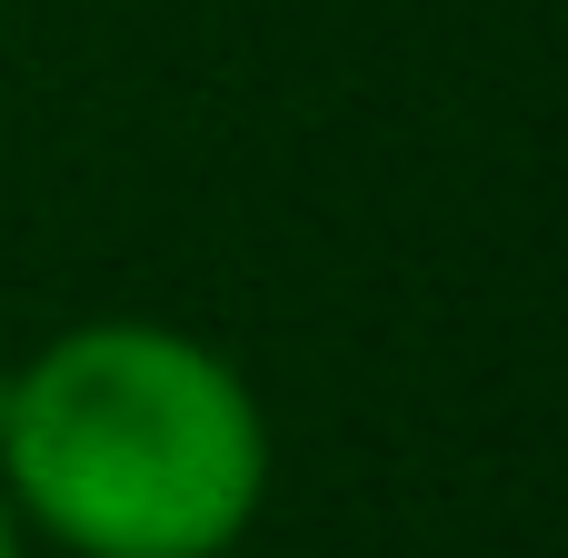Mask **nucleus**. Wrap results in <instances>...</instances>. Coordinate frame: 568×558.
<instances>
[{
    "label": "nucleus",
    "instance_id": "f257e3e1",
    "mask_svg": "<svg viewBox=\"0 0 568 558\" xmlns=\"http://www.w3.org/2000/svg\"><path fill=\"white\" fill-rule=\"evenodd\" d=\"M0 499L80 558H220L270 499V419L220 349L80 319L0 379Z\"/></svg>",
    "mask_w": 568,
    "mask_h": 558
},
{
    "label": "nucleus",
    "instance_id": "f03ea898",
    "mask_svg": "<svg viewBox=\"0 0 568 558\" xmlns=\"http://www.w3.org/2000/svg\"><path fill=\"white\" fill-rule=\"evenodd\" d=\"M0 558H20V509L0 499Z\"/></svg>",
    "mask_w": 568,
    "mask_h": 558
}]
</instances>
